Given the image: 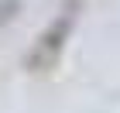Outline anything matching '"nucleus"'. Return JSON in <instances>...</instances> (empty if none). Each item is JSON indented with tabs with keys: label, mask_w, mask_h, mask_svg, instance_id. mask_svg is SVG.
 I'll list each match as a JSON object with an SVG mask.
<instances>
[{
	"label": "nucleus",
	"mask_w": 120,
	"mask_h": 113,
	"mask_svg": "<svg viewBox=\"0 0 120 113\" xmlns=\"http://www.w3.org/2000/svg\"><path fill=\"white\" fill-rule=\"evenodd\" d=\"M79 7H82V0H69V4L55 14V21L45 28V34L34 41L31 55L24 58V65H28L31 72H48V69H55L58 55H62V45H65V38H69V31H72V24H75Z\"/></svg>",
	"instance_id": "f257e3e1"
}]
</instances>
